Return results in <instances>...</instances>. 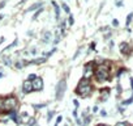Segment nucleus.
I'll return each instance as SVG.
<instances>
[{"label": "nucleus", "instance_id": "a878e982", "mask_svg": "<svg viewBox=\"0 0 133 126\" xmlns=\"http://www.w3.org/2000/svg\"><path fill=\"white\" fill-rule=\"evenodd\" d=\"M35 78H37V75H35V74H30V75H29V78H28V80H30V82H31V80H34Z\"/></svg>", "mask_w": 133, "mask_h": 126}, {"label": "nucleus", "instance_id": "e433bc0d", "mask_svg": "<svg viewBox=\"0 0 133 126\" xmlns=\"http://www.w3.org/2000/svg\"><path fill=\"white\" fill-rule=\"evenodd\" d=\"M93 112H98V106H94L93 108Z\"/></svg>", "mask_w": 133, "mask_h": 126}, {"label": "nucleus", "instance_id": "4468645a", "mask_svg": "<svg viewBox=\"0 0 133 126\" xmlns=\"http://www.w3.org/2000/svg\"><path fill=\"white\" fill-rule=\"evenodd\" d=\"M60 39H61V37H60V30H59V29H56V36H55L54 43H55V45H57V43L60 42Z\"/></svg>", "mask_w": 133, "mask_h": 126}, {"label": "nucleus", "instance_id": "f704fd0d", "mask_svg": "<svg viewBox=\"0 0 133 126\" xmlns=\"http://www.w3.org/2000/svg\"><path fill=\"white\" fill-rule=\"evenodd\" d=\"M73 116L77 118V109H75V110H73Z\"/></svg>", "mask_w": 133, "mask_h": 126}, {"label": "nucleus", "instance_id": "9d476101", "mask_svg": "<svg viewBox=\"0 0 133 126\" xmlns=\"http://www.w3.org/2000/svg\"><path fill=\"white\" fill-rule=\"evenodd\" d=\"M43 7V3H35V4H33V5H30L28 9H26V12H34V11H37V9H39V8H42Z\"/></svg>", "mask_w": 133, "mask_h": 126}, {"label": "nucleus", "instance_id": "72a5a7b5", "mask_svg": "<svg viewBox=\"0 0 133 126\" xmlns=\"http://www.w3.org/2000/svg\"><path fill=\"white\" fill-rule=\"evenodd\" d=\"M116 5L117 7H123V2H116Z\"/></svg>", "mask_w": 133, "mask_h": 126}, {"label": "nucleus", "instance_id": "a19ab883", "mask_svg": "<svg viewBox=\"0 0 133 126\" xmlns=\"http://www.w3.org/2000/svg\"><path fill=\"white\" fill-rule=\"evenodd\" d=\"M55 126H57V125H55Z\"/></svg>", "mask_w": 133, "mask_h": 126}, {"label": "nucleus", "instance_id": "cd10ccee", "mask_svg": "<svg viewBox=\"0 0 133 126\" xmlns=\"http://www.w3.org/2000/svg\"><path fill=\"white\" fill-rule=\"evenodd\" d=\"M123 74H125V70H124V68H121V70L117 71V76H121Z\"/></svg>", "mask_w": 133, "mask_h": 126}, {"label": "nucleus", "instance_id": "58836bf2", "mask_svg": "<svg viewBox=\"0 0 133 126\" xmlns=\"http://www.w3.org/2000/svg\"><path fill=\"white\" fill-rule=\"evenodd\" d=\"M3 76H4V74H3V72H0V78H3Z\"/></svg>", "mask_w": 133, "mask_h": 126}, {"label": "nucleus", "instance_id": "c85d7f7f", "mask_svg": "<svg viewBox=\"0 0 133 126\" xmlns=\"http://www.w3.org/2000/svg\"><path fill=\"white\" fill-rule=\"evenodd\" d=\"M61 121H63V117H61V116H59V117L56 118V125H59Z\"/></svg>", "mask_w": 133, "mask_h": 126}, {"label": "nucleus", "instance_id": "6e6552de", "mask_svg": "<svg viewBox=\"0 0 133 126\" xmlns=\"http://www.w3.org/2000/svg\"><path fill=\"white\" fill-rule=\"evenodd\" d=\"M42 39H43V43H51V42H52V33H51V30L44 32Z\"/></svg>", "mask_w": 133, "mask_h": 126}, {"label": "nucleus", "instance_id": "7ed1b4c3", "mask_svg": "<svg viewBox=\"0 0 133 126\" xmlns=\"http://www.w3.org/2000/svg\"><path fill=\"white\" fill-rule=\"evenodd\" d=\"M65 91H66V80L63 78L59 80V83L56 84V89H55V97L57 101H61L64 95H65Z\"/></svg>", "mask_w": 133, "mask_h": 126}, {"label": "nucleus", "instance_id": "7c9ffc66", "mask_svg": "<svg viewBox=\"0 0 133 126\" xmlns=\"http://www.w3.org/2000/svg\"><path fill=\"white\" fill-rule=\"evenodd\" d=\"M73 104H75V106H76V108H78V105H80L78 100H73Z\"/></svg>", "mask_w": 133, "mask_h": 126}, {"label": "nucleus", "instance_id": "f3484780", "mask_svg": "<svg viewBox=\"0 0 133 126\" xmlns=\"http://www.w3.org/2000/svg\"><path fill=\"white\" fill-rule=\"evenodd\" d=\"M42 12H43V8H39V9H37V11H35V13H34V16H33V20H37V17H38V16H39Z\"/></svg>", "mask_w": 133, "mask_h": 126}, {"label": "nucleus", "instance_id": "5701e85b", "mask_svg": "<svg viewBox=\"0 0 133 126\" xmlns=\"http://www.w3.org/2000/svg\"><path fill=\"white\" fill-rule=\"evenodd\" d=\"M33 106H34V108H37V109H41V108H44V106H47V104H34Z\"/></svg>", "mask_w": 133, "mask_h": 126}, {"label": "nucleus", "instance_id": "20e7f679", "mask_svg": "<svg viewBox=\"0 0 133 126\" xmlns=\"http://www.w3.org/2000/svg\"><path fill=\"white\" fill-rule=\"evenodd\" d=\"M16 106H17V99L13 97V96L5 97V99L3 100V102H2V109H5L7 112L16 109Z\"/></svg>", "mask_w": 133, "mask_h": 126}, {"label": "nucleus", "instance_id": "b1692460", "mask_svg": "<svg viewBox=\"0 0 133 126\" xmlns=\"http://www.w3.org/2000/svg\"><path fill=\"white\" fill-rule=\"evenodd\" d=\"M5 4H7V0H2V2H0V11L5 7Z\"/></svg>", "mask_w": 133, "mask_h": 126}, {"label": "nucleus", "instance_id": "f257e3e1", "mask_svg": "<svg viewBox=\"0 0 133 126\" xmlns=\"http://www.w3.org/2000/svg\"><path fill=\"white\" fill-rule=\"evenodd\" d=\"M94 76L99 83H103L110 79V67L107 63H99L94 68Z\"/></svg>", "mask_w": 133, "mask_h": 126}, {"label": "nucleus", "instance_id": "dca6fc26", "mask_svg": "<svg viewBox=\"0 0 133 126\" xmlns=\"http://www.w3.org/2000/svg\"><path fill=\"white\" fill-rule=\"evenodd\" d=\"M132 19H133V13L130 12V13L127 16V22H125V25H127V26H129V24L132 22Z\"/></svg>", "mask_w": 133, "mask_h": 126}, {"label": "nucleus", "instance_id": "79ce46f5", "mask_svg": "<svg viewBox=\"0 0 133 126\" xmlns=\"http://www.w3.org/2000/svg\"><path fill=\"white\" fill-rule=\"evenodd\" d=\"M116 2H117V0H116Z\"/></svg>", "mask_w": 133, "mask_h": 126}, {"label": "nucleus", "instance_id": "f03ea898", "mask_svg": "<svg viewBox=\"0 0 133 126\" xmlns=\"http://www.w3.org/2000/svg\"><path fill=\"white\" fill-rule=\"evenodd\" d=\"M76 95H78L80 97H88L91 92H93V87L90 84V79H85L82 78L76 88Z\"/></svg>", "mask_w": 133, "mask_h": 126}, {"label": "nucleus", "instance_id": "a211bd4d", "mask_svg": "<svg viewBox=\"0 0 133 126\" xmlns=\"http://www.w3.org/2000/svg\"><path fill=\"white\" fill-rule=\"evenodd\" d=\"M133 102V96H130L128 100H124L123 101V105H129V104H132Z\"/></svg>", "mask_w": 133, "mask_h": 126}, {"label": "nucleus", "instance_id": "ddd939ff", "mask_svg": "<svg viewBox=\"0 0 133 126\" xmlns=\"http://www.w3.org/2000/svg\"><path fill=\"white\" fill-rule=\"evenodd\" d=\"M28 65V62H22V60H18V62H16L15 63V67L17 68V70H21L24 66H26Z\"/></svg>", "mask_w": 133, "mask_h": 126}, {"label": "nucleus", "instance_id": "ea45409f", "mask_svg": "<svg viewBox=\"0 0 133 126\" xmlns=\"http://www.w3.org/2000/svg\"><path fill=\"white\" fill-rule=\"evenodd\" d=\"M98 126H108V125H103V123H101V125H98Z\"/></svg>", "mask_w": 133, "mask_h": 126}, {"label": "nucleus", "instance_id": "aec40b11", "mask_svg": "<svg viewBox=\"0 0 133 126\" xmlns=\"http://www.w3.org/2000/svg\"><path fill=\"white\" fill-rule=\"evenodd\" d=\"M26 123H28V126H35V125H37V123H35V119H34V118H29Z\"/></svg>", "mask_w": 133, "mask_h": 126}, {"label": "nucleus", "instance_id": "f8f14e48", "mask_svg": "<svg viewBox=\"0 0 133 126\" xmlns=\"http://www.w3.org/2000/svg\"><path fill=\"white\" fill-rule=\"evenodd\" d=\"M51 4H52L54 8H55V17H56V20H60V7L56 4V2H52Z\"/></svg>", "mask_w": 133, "mask_h": 126}, {"label": "nucleus", "instance_id": "423d86ee", "mask_svg": "<svg viewBox=\"0 0 133 126\" xmlns=\"http://www.w3.org/2000/svg\"><path fill=\"white\" fill-rule=\"evenodd\" d=\"M31 84H33V91H42L43 89V79L37 76L34 80H31Z\"/></svg>", "mask_w": 133, "mask_h": 126}, {"label": "nucleus", "instance_id": "c9c22d12", "mask_svg": "<svg viewBox=\"0 0 133 126\" xmlns=\"http://www.w3.org/2000/svg\"><path fill=\"white\" fill-rule=\"evenodd\" d=\"M130 87H132V89H133V78H130Z\"/></svg>", "mask_w": 133, "mask_h": 126}, {"label": "nucleus", "instance_id": "c756f323", "mask_svg": "<svg viewBox=\"0 0 133 126\" xmlns=\"http://www.w3.org/2000/svg\"><path fill=\"white\" fill-rule=\"evenodd\" d=\"M112 25L114 26H119V21L117 20H112Z\"/></svg>", "mask_w": 133, "mask_h": 126}, {"label": "nucleus", "instance_id": "4c0bfd02", "mask_svg": "<svg viewBox=\"0 0 133 126\" xmlns=\"http://www.w3.org/2000/svg\"><path fill=\"white\" fill-rule=\"evenodd\" d=\"M3 19H4V15H0V21H2Z\"/></svg>", "mask_w": 133, "mask_h": 126}, {"label": "nucleus", "instance_id": "412c9836", "mask_svg": "<svg viewBox=\"0 0 133 126\" xmlns=\"http://www.w3.org/2000/svg\"><path fill=\"white\" fill-rule=\"evenodd\" d=\"M4 65L5 66H12V59L11 58H4Z\"/></svg>", "mask_w": 133, "mask_h": 126}, {"label": "nucleus", "instance_id": "393cba45", "mask_svg": "<svg viewBox=\"0 0 133 126\" xmlns=\"http://www.w3.org/2000/svg\"><path fill=\"white\" fill-rule=\"evenodd\" d=\"M64 28H65V21L63 20V21H61V24H60V28H59V30H61V33H63V32H64Z\"/></svg>", "mask_w": 133, "mask_h": 126}, {"label": "nucleus", "instance_id": "2eb2a0df", "mask_svg": "<svg viewBox=\"0 0 133 126\" xmlns=\"http://www.w3.org/2000/svg\"><path fill=\"white\" fill-rule=\"evenodd\" d=\"M61 8H63V11H64L65 13H71V8H69L68 5H66L65 3H63V4H61Z\"/></svg>", "mask_w": 133, "mask_h": 126}, {"label": "nucleus", "instance_id": "473e14b6", "mask_svg": "<svg viewBox=\"0 0 133 126\" xmlns=\"http://www.w3.org/2000/svg\"><path fill=\"white\" fill-rule=\"evenodd\" d=\"M101 116L106 117V116H107V112H106V110H101Z\"/></svg>", "mask_w": 133, "mask_h": 126}, {"label": "nucleus", "instance_id": "6ab92c4d", "mask_svg": "<svg viewBox=\"0 0 133 126\" xmlns=\"http://www.w3.org/2000/svg\"><path fill=\"white\" fill-rule=\"evenodd\" d=\"M54 116H55V112L54 110H51V112H48V114H47V121L50 122L52 118H54Z\"/></svg>", "mask_w": 133, "mask_h": 126}, {"label": "nucleus", "instance_id": "2f4dec72", "mask_svg": "<svg viewBox=\"0 0 133 126\" xmlns=\"http://www.w3.org/2000/svg\"><path fill=\"white\" fill-rule=\"evenodd\" d=\"M94 49H95V42L90 43V50H94Z\"/></svg>", "mask_w": 133, "mask_h": 126}, {"label": "nucleus", "instance_id": "0eeeda50", "mask_svg": "<svg viewBox=\"0 0 133 126\" xmlns=\"http://www.w3.org/2000/svg\"><path fill=\"white\" fill-rule=\"evenodd\" d=\"M22 92H24L25 95L33 92V84H31L30 80H25V82L22 83Z\"/></svg>", "mask_w": 133, "mask_h": 126}, {"label": "nucleus", "instance_id": "bb28decb", "mask_svg": "<svg viewBox=\"0 0 133 126\" xmlns=\"http://www.w3.org/2000/svg\"><path fill=\"white\" fill-rule=\"evenodd\" d=\"M115 126H128V122H117Z\"/></svg>", "mask_w": 133, "mask_h": 126}, {"label": "nucleus", "instance_id": "1a4fd4ad", "mask_svg": "<svg viewBox=\"0 0 133 126\" xmlns=\"http://www.w3.org/2000/svg\"><path fill=\"white\" fill-rule=\"evenodd\" d=\"M47 62V58L46 56H41V58H35L30 62H28V65H42V63Z\"/></svg>", "mask_w": 133, "mask_h": 126}, {"label": "nucleus", "instance_id": "9b49d317", "mask_svg": "<svg viewBox=\"0 0 133 126\" xmlns=\"http://www.w3.org/2000/svg\"><path fill=\"white\" fill-rule=\"evenodd\" d=\"M119 47H120L121 54H128V53H129V50H130V49H129V45H128L127 42H121Z\"/></svg>", "mask_w": 133, "mask_h": 126}, {"label": "nucleus", "instance_id": "37998d69", "mask_svg": "<svg viewBox=\"0 0 133 126\" xmlns=\"http://www.w3.org/2000/svg\"><path fill=\"white\" fill-rule=\"evenodd\" d=\"M65 126H66V125H65Z\"/></svg>", "mask_w": 133, "mask_h": 126}, {"label": "nucleus", "instance_id": "39448f33", "mask_svg": "<svg viewBox=\"0 0 133 126\" xmlns=\"http://www.w3.org/2000/svg\"><path fill=\"white\" fill-rule=\"evenodd\" d=\"M93 74H94V62H89V63H86L85 67H84V76L82 78L90 79L93 76Z\"/></svg>", "mask_w": 133, "mask_h": 126}, {"label": "nucleus", "instance_id": "4be33fe9", "mask_svg": "<svg viewBox=\"0 0 133 126\" xmlns=\"http://www.w3.org/2000/svg\"><path fill=\"white\" fill-rule=\"evenodd\" d=\"M68 24H69L71 26L75 24V17H73V15H69V17H68Z\"/></svg>", "mask_w": 133, "mask_h": 126}]
</instances>
